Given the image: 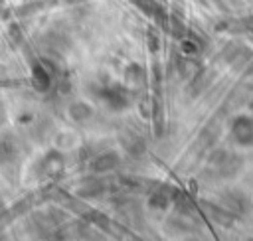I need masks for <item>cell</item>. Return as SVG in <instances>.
Instances as JSON below:
<instances>
[{
  "label": "cell",
  "mask_w": 253,
  "mask_h": 241,
  "mask_svg": "<svg viewBox=\"0 0 253 241\" xmlns=\"http://www.w3.org/2000/svg\"><path fill=\"white\" fill-rule=\"evenodd\" d=\"M117 164H119V156L115 152H105V154L95 156V160L91 162V168L95 172H107V170L115 168Z\"/></svg>",
  "instance_id": "cell-1"
},
{
  "label": "cell",
  "mask_w": 253,
  "mask_h": 241,
  "mask_svg": "<svg viewBox=\"0 0 253 241\" xmlns=\"http://www.w3.org/2000/svg\"><path fill=\"white\" fill-rule=\"evenodd\" d=\"M69 113L75 120H85L87 117H91V109L85 105V103H73L69 107Z\"/></svg>",
  "instance_id": "cell-2"
},
{
  "label": "cell",
  "mask_w": 253,
  "mask_h": 241,
  "mask_svg": "<svg viewBox=\"0 0 253 241\" xmlns=\"http://www.w3.org/2000/svg\"><path fill=\"white\" fill-rule=\"evenodd\" d=\"M12 158H14V146H12L10 142H2V144H0V162L6 164V162H10Z\"/></svg>",
  "instance_id": "cell-3"
}]
</instances>
